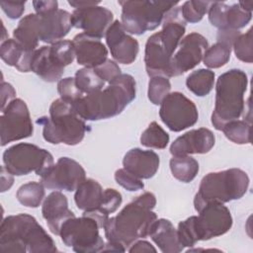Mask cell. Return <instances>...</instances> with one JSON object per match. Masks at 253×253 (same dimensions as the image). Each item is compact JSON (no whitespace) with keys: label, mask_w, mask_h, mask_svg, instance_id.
<instances>
[{"label":"cell","mask_w":253,"mask_h":253,"mask_svg":"<svg viewBox=\"0 0 253 253\" xmlns=\"http://www.w3.org/2000/svg\"><path fill=\"white\" fill-rule=\"evenodd\" d=\"M156 206V198L145 192L125 206L113 217H109L103 228L108 242L103 251L125 252L132 243L149 235L157 215L152 210Z\"/></svg>","instance_id":"cell-1"},{"label":"cell","mask_w":253,"mask_h":253,"mask_svg":"<svg viewBox=\"0 0 253 253\" xmlns=\"http://www.w3.org/2000/svg\"><path fill=\"white\" fill-rule=\"evenodd\" d=\"M136 83L129 74H121L108 86L86 94L73 104L76 113L84 121L106 120L120 115L135 99Z\"/></svg>","instance_id":"cell-2"},{"label":"cell","mask_w":253,"mask_h":253,"mask_svg":"<svg viewBox=\"0 0 253 253\" xmlns=\"http://www.w3.org/2000/svg\"><path fill=\"white\" fill-rule=\"evenodd\" d=\"M186 32V22L181 7H174L166 13L162 29L150 36L145 43L144 63L147 75L170 77L171 59Z\"/></svg>","instance_id":"cell-3"},{"label":"cell","mask_w":253,"mask_h":253,"mask_svg":"<svg viewBox=\"0 0 253 253\" xmlns=\"http://www.w3.org/2000/svg\"><path fill=\"white\" fill-rule=\"evenodd\" d=\"M0 249L4 252L52 253L57 248L37 219L27 213L5 217L0 225Z\"/></svg>","instance_id":"cell-4"},{"label":"cell","mask_w":253,"mask_h":253,"mask_svg":"<svg viewBox=\"0 0 253 253\" xmlns=\"http://www.w3.org/2000/svg\"><path fill=\"white\" fill-rule=\"evenodd\" d=\"M72 25V15L62 9L44 14H29L25 16L13 31L16 40L24 48L36 50L39 42L54 43L68 35Z\"/></svg>","instance_id":"cell-5"},{"label":"cell","mask_w":253,"mask_h":253,"mask_svg":"<svg viewBox=\"0 0 253 253\" xmlns=\"http://www.w3.org/2000/svg\"><path fill=\"white\" fill-rule=\"evenodd\" d=\"M198 212L199 215H192L178 224L177 234L184 248L193 247L198 241L223 235L232 226L230 211L221 203H209Z\"/></svg>","instance_id":"cell-6"},{"label":"cell","mask_w":253,"mask_h":253,"mask_svg":"<svg viewBox=\"0 0 253 253\" xmlns=\"http://www.w3.org/2000/svg\"><path fill=\"white\" fill-rule=\"evenodd\" d=\"M248 86L247 74L237 68L230 69L218 76L215 83L214 109L211 124L216 130L229 122L238 120L245 112L244 94Z\"/></svg>","instance_id":"cell-7"},{"label":"cell","mask_w":253,"mask_h":253,"mask_svg":"<svg viewBox=\"0 0 253 253\" xmlns=\"http://www.w3.org/2000/svg\"><path fill=\"white\" fill-rule=\"evenodd\" d=\"M37 124L42 126L44 140L52 144L76 145L88 130V126L76 113L73 104L61 98L51 103L49 116L39 118Z\"/></svg>","instance_id":"cell-8"},{"label":"cell","mask_w":253,"mask_h":253,"mask_svg":"<svg viewBox=\"0 0 253 253\" xmlns=\"http://www.w3.org/2000/svg\"><path fill=\"white\" fill-rule=\"evenodd\" d=\"M249 182L247 173L239 168L207 174L195 195V210L199 211L205 205L211 202L224 204L242 198L248 190Z\"/></svg>","instance_id":"cell-9"},{"label":"cell","mask_w":253,"mask_h":253,"mask_svg":"<svg viewBox=\"0 0 253 253\" xmlns=\"http://www.w3.org/2000/svg\"><path fill=\"white\" fill-rule=\"evenodd\" d=\"M179 2L170 1H120L121 23L126 33L142 35L153 31L163 22L164 16Z\"/></svg>","instance_id":"cell-10"},{"label":"cell","mask_w":253,"mask_h":253,"mask_svg":"<svg viewBox=\"0 0 253 253\" xmlns=\"http://www.w3.org/2000/svg\"><path fill=\"white\" fill-rule=\"evenodd\" d=\"M3 163L14 176L35 172L44 176L54 165L53 157L47 150L32 143L21 142L7 148L3 153Z\"/></svg>","instance_id":"cell-11"},{"label":"cell","mask_w":253,"mask_h":253,"mask_svg":"<svg viewBox=\"0 0 253 253\" xmlns=\"http://www.w3.org/2000/svg\"><path fill=\"white\" fill-rule=\"evenodd\" d=\"M101 228L92 216L82 214L71 217L61 226L59 236L65 246L77 253H95L103 251L105 242L99 233Z\"/></svg>","instance_id":"cell-12"},{"label":"cell","mask_w":253,"mask_h":253,"mask_svg":"<svg viewBox=\"0 0 253 253\" xmlns=\"http://www.w3.org/2000/svg\"><path fill=\"white\" fill-rule=\"evenodd\" d=\"M0 117L1 146L23 138L30 137L34 132V126L27 104L20 98L12 100Z\"/></svg>","instance_id":"cell-13"},{"label":"cell","mask_w":253,"mask_h":253,"mask_svg":"<svg viewBox=\"0 0 253 253\" xmlns=\"http://www.w3.org/2000/svg\"><path fill=\"white\" fill-rule=\"evenodd\" d=\"M159 117L170 130L178 132L194 126L199 113L192 100L181 92H172L160 104Z\"/></svg>","instance_id":"cell-14"},{"label":"cell","mask_w":253,"mask_h":253,"mask_svg":"<svg viewBox=\"0 0 253 253\" xmlns=\"http://www.w3.org/2000/svg\"><path fill=\"white\" fill-rule=\"evenodd\" d=\"M208 47L209 42L201 34L191 33L183 38L171 59L170 77L180 76L196 67Z\"/></svg>","instance_id":"cell-15"},{"label":"cell","mask_w":253,"mask_h":253,"mask_svg":"<svg viewBox=\"0 0 253 253\" xmlns=\"http://www.w3.org/2000/svg\"><path fill=\"white\" fill-rule=\"evenodd\" d=\"M86 179L84 168L74 159L60 157L42 177L41 183L47 189L72 192Z\"/></svg>","instance_id":"cell-16"},{"label":"cell","mask_w":253,"mask_h":253,"mask_svg":"<svg viewBox=\"0 0 253 253\" xmlns=\"http://www.w3.org/2000/svg\"><path fill=\"white\" fill-rule=\"evenodd\" d=\"M72 15V25L80 29L92 38L102 39L114 23L113 13L102 6H91L87 8L75 9Z\"/></svg>","instance_id":"cell-17"},{"label":"cell","mask_w":253,"mask_h":253,"mask_svg":"<svg viewBox=\"0 0 253 253\" xmlns=\"http://www.w3.org/2000/svg\"><path fill=\"white\" fill-rule=\"evenodd\" d=\"M106 43L116 62L131 64L139 51L138 42L132 38L119 20L114 21L106 33Z\"/></svg>","instance_id":"cell-18"},{"label":"cell","mask_w":253,"mask_h":253,"mask_svg":"<svg viewBox=\"0 0 253 253\" xmlns=\"http://www.w3.org/2000/svg\"><path fill=\"white\" fill-rule=\"evenodd\" d=\"M208 14L211 24L218 30L239 31L252 18V12L242 9L238 3L229 6L222 2H212Z\"/></svg>","instance_id":"cell-19"},{"label":"cell","mask_w":253,"mask_h":253,"mask_svg":"<svg viewBox=\"0 0 253 253\" xmlns=\"http://www.w3.org/2000/svg\"><path fill=\"white\" fill-rule=\"evenodd\" d=\"M215 137L212 131L206 127L192 129L177 137L170 146L173 156L208 153L214 145Z\"/></svg>","instance_id":"cell-20"},{"label":"cell","mask_w":253,"mask_h":253,"mask_svg":"<svg viewBox=\"0 0 253 253\" xmlns=\"http://www.w3.org/2000/svg\"><path fill=\"white\" fill-rule=\"evenodd\" d=\"M72 42L76 60L80 65L95 68L108 59V49L99 39L80 33L73 38Z\"/></svg>","instance_id":"cell-21"},{"label":"cell","mask_w":253,"mask_h":253,"mask_svg":"<svg viewBox=\"0 0 253 253\" xmlns=\"http://www.w3.org/2000/svg\"><path fill=\"white\" fill-rule=\"evenodd\" d=\"M42 217L51 233L59 235L62 224L75 214L68 209V201L64 194L59 191L51 192L42 203Z\"/></svg>","instance_id":"cell-22"},{"label":"cell","mask_w":253,"mask_h":253,"mask_svg":"<svg viewBox=\"0 0 253 253\" xmlns=\"http://www.w3.org/2000/svg\"><path fill=\"white\" fill-rule=\"evenodd\" d=\"M159 164L160 159L156 152L137 147L128 150L123 159L124 168L141 180L152 178Z\"/></svg>","instance_id":"cell-23"},{"label":"cell","mask_w":253,"mask_h":253,"mask_svg":"<svg viewBox=\"0 0 253 253\" xmlns=\"http://www.w3.org/2000/svg\"><path fill=\"white\" fill-rule=\"evenodd\" d=\"M64 66L51 53L50 45H43L34 52L31 71L46 82L59 81L64 72Z\"/></svg>","instance_id":"cell-24"},{"label":"cell","mask_w":253,"mask_h":253,"mask_svg":"<svg viewBox=\"0 0 253 253\" xmlns=\"http://www.w3.org/2000/svg\"><path fill=\"white\" fill-rule=\"evenodd\" d=\"M149 236L163 253H179L184 249L179 241L177 229L166 218L155 220L150 228Z\"/></svg>","instance_id":"cell-25"},{"label":"cell","mask_w":253,"mask_h":253,"mask_svg":"<svg viewBox=\"0 0 253 253\" xmlns=\"http://www.w3.org/2000/svg\"><path fill=\"white\" fill-rule=\"evenodd\" d=\"M34 51L25 49L16 40L7 39L1 43L0 56L2 60L14 66L20 72H30Z\"/></svg>","instance_id":"cell-26"},{"label":"cell","mask_w":253,"mask_h":253,"mask_svg":"<svg viewBox=\"0 0 253 253\" xmlns=\"http://www.w3.org/2000/svg\"><path fill=\"white\" fill-rule=\"evenodd\" d=\"M104 190L94 179H85L75 190L74 201L77 208L83 211H93L100 208Z\"/></svg>","instance_id":"cell-27"},{"label":"cell","mask_w":253,"mask_h":253,"mask_svg":"<svg viewBox=\"0 0 253 253\" xmlns=\"http://www.w3.org/2000/svg\"><path fill=\"white\" fill-rule=\"evenodd\" d=\"M170 170L175 179L183 183L193 181L199 172V162L189 156H173L169 162Z\"/></svg>","instance_id":"cell-28"},{"label":"cell","mask_w":253,"mask_h":253,"mask_svg":"<svg viewBox=\"0 0 253 253\" xmlns=\"http://www.w3.org/2000/svg\"><path fill=\"white\" fill-rule=\"evenodd\" d=\"M214 72L211 69L201 68L191 72L187 79V88L196 96L204 97L210 94L214 85Z\"/></svg>","instance_id":"cell-29"},{"label":"cell","mask_w":253,"mask_h":253,"mask_svg":"<svg viewBox=\"0 0 253 253\" xmlns=\"http://www.w3.org/2000/svg\"><path fill=\"white\" fill-rule=\"evenodd\" d=\"M44 186L39 182H29L22 185L17 193L18 202L27 208H38L43 201Z\"/></svg>","instance_id":"cell-30"},{"label":"cell","mask_w":253,"mask_h":253,"mask_svg":"<svg viewBox=\"0 0 253 253\" xmlns=\"http://www.w3.org/2000/svg\"><path fill=\"white\" fill-rule=\"evenodd\" d=\"M79 90L83 94H90L104 88L105 81L99 76L94 68L84 67L76 71L74 76Z\"/></svg>","instance_id":"cell-31"},{"label":"cell","mask_w":253,"mask_h":253,"mask_svg":"<svg viewBox=\"0 0 253 253\" xmlns=\"http://www.w3.org/2000/svg\"><path fill=\"white\" fill-rule=\"evenodd\" d=\"M232 46L216 42L211 46L208 47L204 53V64L209 68H219L225 65L230 59Z\"/></svg>","instance_id":"cell-32"},{"label":"cell","mask_w":253,"mask_h":253,"mask_svg":"<svg viewBox=\"0 0 253 253\" xmlns=\"http://www.w3.org/2000/svg\"><path fill=\"white\" fill-rule=\"evenodd\" d=\"M227 139L236 144L251 142V123L245 120H235L227 123L221 129Z\"/></svg>","instance_id":"cell-33"},{"label":"cell","mask_w":253,"mask_h":253,"mask_svg":"<svg viewBox=\"0 0 253 253\" xmlns=\"http://www.w3.org/2000/svg\"><path fill=\"white\" fill-rule=\"evenodd\" d=\"M169 140V134L156 122L150 123L140 135L141 145L149 148L163 149L168 145Z\"/></svg>","instance_id":"cell-34"},{"label":"cell","mask_w":253,"mask_h":253,"mask_svg":"<svg viewBox=\"0 0 253 253\" xmlns=\"http://www.w3.org/2000/svg\"><path fill=\"white\" fill-rule=\"evenodd\" d=\"M211 1H198V0H189L183 3L181 6L182 17L187 23H198L200 22L205 14L208 13Z\"/></svg>","instance_id":"cell-35"},{"label":"cell","mask_w":253,"mask_h":253,"mask_svg":"<svg viewBox=\"0 0 253 253\" xmlns=\"http://www.w3.org/2000/svg\"><path fill=\"white\" fill-rule=\"evenodd\" d=\"M171 91V83L164 76L151 77L148 82L147 96L153 105H160Z\"/></svg>","instance_id":"cell-36"},{"label":"cell","mask_w":253,"mask_h":253,"mask_svg":"<svg viewBox=\"0 0 253 253\" xmlns=\"http://www.w3.org/2000/svg\"><path fill=\"white\" fill-rule=\"evenodd\" d=\"M253 42L252 29H249L245 34H240L233 42L232 48L236 58L239 60L251 63L253 61Z\"/></svg>","instance_id":"cell-37"},{"label":"cell","mask_w":253,"mask_h":253,"mask_svg":"<svg viewBox=\"0 0 253 253\" xmlns=\"http://www.w3.org/2000/svg\"><path fill=\"white\" fill-rule=\"evenodd\" d=\"M51 53L65 67L71 64L75 58V49L72 41L62 40L50 45Z\"/></svg>","instance_id":"cell-38"},{"label":"cell","mask_w":253,"mask_h":253,"mask_svg":"<svg viewBox=\"0 0 253 253\" xmlns=\"http://www.w3.org/2000/svg\"><path fill=\"white\" fill-rule=\"evenodd\" d=\"M57 92L61 99L72 104L76 103L80 98L84 96L77 87L74 77L61 78L57 82Z\"/></svg>","instance_id":"cell-39"},{"label":"cell","mask_w":253,"mask_h":253,"mask_svg":"<svg viewBox=\"0 0 253 253\" xmlns=\"http://www.w3.org/2000/svg\"><path fill=\"white\" fill-rule=\"evenodd\" d=\"M122 202L123 197L119 191L111 188L105 189L103 193V200L101 206L96 211H99L100 212L109 216L110 213L115 212L119 209Z\"/></svg>","instance_id":"cell-40"},{"label":"cell","mask_w":253,"mask_h":253,"mask_svg":"<svg viewBox=\"0 0 253 253\" xmlns=\"http://www.w3.org/2000/svg\"><path fill=\"white\" fill-rule=\"evenodd\" d=\"M116 182L129 192H135L144 188V184L141 179L137 178L125 168L118 169L115 172Z\"/></svg>","instance_id":"cell-41"},{"label":"cell","mask_w":253,"mask_h":253,"mask_svg":"<svg viewBox=\"0 0 253 253\" xmlns=\"http://www.w3.org/2000/svg\"><path fill=\"white\" fill-rule=\"evenodd\" d=\"M95 71L105 82H111L122 74L121 68L115 60L107 59L105 62L94 68Z\"/></svg>","instance_id":"cell-42"},{"label":"cell","mask_w":253,"mask_h":253,"mask_svg":"<svg viewBox=\"0 0 253 253\" xmlns=\"http://www.w3.org/2000/svg\"><path fill=\"white\" fill-rule=\"evenodd\" d=\"M26 1H2L0 2L1 9L10 19L20 18L25 11Z\"/></svg>","instance_id":"cell-43"},{"label":"cell","mask_w":253,"mask_h":253,"mask_svg":"<svg viewBox=\"0 0 253 253\" xmlns=\"http://www.w3.org/2000/svg\"><path fill=\"white\" fill-rule=\"evenodd\" d=\"M16 90L14 87L7 82L2 80L1 82V111L6 108V106L15 99Z\"/></svg>","instance_id":"cell-44"},{"label":"cell","mask_w":253,"mask_h":253,"mask_svg":"<svg viewBox=\"0 0 253 253\" xmlns=\"http://www.w3.org/2000/svg\"><path fill=\"white\" fill-rule=\"evenodd\" d=\"M33 6L37 14H44L58 9L57 1H33Z\"/></svg>","instance_id":"cell-45"},{"label":"cell","mask_w":253,"mask_h":253,"mask_svg":"<svg viewBox=\"0 0 253 253\" xmlns=\"http://www.w3.org/2000/svg\"><path fill=\"white\" fill-rule=\"evenodd\" d=\"M240 34L241 33L239 31H235V30H218L216 39H217V42H224L232 46L234 41Z\"/></svg>","instance_id":"cell-46"},{"label":"cell","mask_w":253,"mask_h":253,"mask_svg":"<svg viewBox=\"0 0 253 253\" xmlns=\"http://www.w3.org/2000/svg\"><path fill=\"white\" fill-rule=\"evenodd\" d=\"M127 251L130 253L135 252H156V249L153 247V245L145 240H137L134 243H132L128 248Z\"/></svg>","instance_id":"cell-47"},{"label":"cell","mask_w":253,"mask_h":253,"mask_svg":"<svg viewBox=\"0 0 253 253\" xmlns=\"http://www.w3.org/2000/svg\"><path fill=\"white\" fill-rule=\"evenodd\" d=\"M14 175L11 174L6 167L3 165L1 167V192L4 193L9 190L14 183Z\"/></svg>","instance_id":"cell-48"},{"label":"cell","mask_w":253,"mask_h":253,"mask_svg":"<svg viewBox=\"0 0 253 253\" xmlns=\"http://www.w3.org/2000/svg\"><path fill=\"white\" fill-rule=\"evenodd\" d=\"M68 4L75 9H81V8H87L91 6H97L100 4L99 1H81V0H71L68 1Z\"/></svg>","instance_id":"cell-49"},{"label":"cell","mask_w":253,"mask_h":253,"mask_svg":"<svg viewBox=\"0 0 253 253\" xmlns=\"http://www.w3.org/2000/svg\"><path fill=\"white\" fill-rule=\"evenodd\" d=\"M238 4L242 9L248 12H252L253 10V1H240L238 2Z\"/></svg>","instance_id":"cell-50"}]
</instances>
